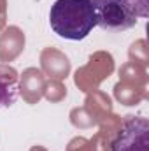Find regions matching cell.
<instances>
[{"instance_id":"cell-1","label":"cell","mask_w":149,"mask_h":151,"mask_svg":"<svg viewBox=\"0 0 149 151\" xmlns=\"http://www.w3.org/2000/svg\"><path fill=\"white\" fill-rule=\"evenodd\" d=\"M53 32L67 40H82L97 27L91 0H56L49 11Z\"/></svg>"},{"instance_id":"cell-2","label":"cell","mask_w":149,"mask_h":151,"mask_svg":"<svg viewBox=\"0 0 149 151\" xmlns=\"http://www.w3.org/2000/svg\"><path fill=\"white\" fill-rule=\"evenodd\" d=\"M111 151H149L148 118L128 116L112 141Z\"/></svg>"},{"instance_id":"cell-3","label":"cell","mask_w":149,"mask_h":151,"mask_svg":"<svg viewBox=\"0 0 149 151\" xmlns=\"http://www.w3.org/2000/svg\"><path fill=\"white\" fill-rule=\"evenodd\" d=\"M97 14V27L105 32H123L137 25V18L132 16L119 0H91Z\"/></svg>"},{"instance_id":"cell-4","label":"cell","mask_w":149,"mask_h":151,"mask_svg":"<svg viewBox=\"0 0 149 151\" xmlns=\"http://www.w3.org/2000/svg\"><path fill=\"white\" fill-rule=\"evenodd\" d=\"M18 90H16V77L9 74L0 76V109L11 107L16 102Z\"/></svg>"},{"instance_id":"cell-5","label":"cell","mask_w":149,"mask_h":151,"mask_svg":"<svg viewBox=\"0 0 149 151\" xmlns=\"http://www.w3.org/2000/svg\"><path fill=\"white\" fill-rule=\"evenodd\" d=\"M119 2L135 18H148L149 16V0H119Z\"/></svg>"}]
</instances>
